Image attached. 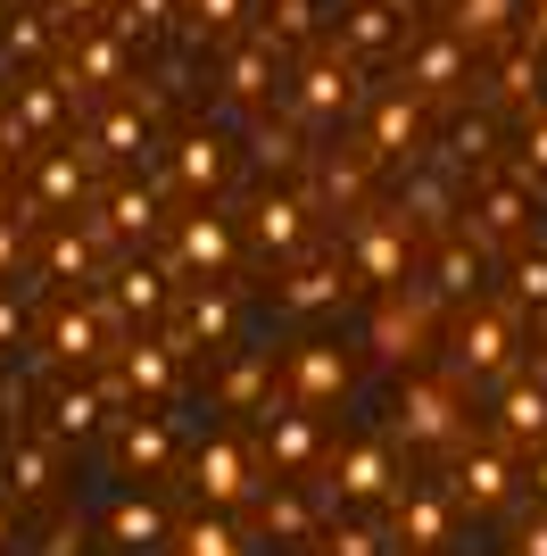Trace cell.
I'll return each instance as SVG.
<instances>
[{
  "mask_svg": "<svg viewBox=\"0 0 547 556\" xmlns=\"http://www.w3.org/2000/svg\"><path fill=\"white\" fill-rule=\"evenodd\" d=\"M50 275H59V282L91 275V241H84V232H50Z\"/></svg>",
  "mask_w": 547,
  "mask_h": 556,
  "instance_id": "cell-31",
  "label": "cell"
},
{
  "mask_svg": "<svg viewBox=\"0 0 547 556\" xmlns=\"http://www.w3.org/2000/svg\"><path fill=\"white\" fill-rule=\"evenodd\" d=\"M109 540L141 556V548H166V540H175V523H166V515L150 507V498H125V507L109 515Z\"/></svg>",
  "mask_w": 547,
  "mask_h": 556,
  "instance_id": "cell-15",
  "label": "cell"
},
{
  "mask_svg": "<svg viewBox=\"0 0 547 556\" xmlns=\"http://www.w3.org/2000/svg\"><path fill=\"white\" fill-rule=\"evenodd\" d=\"M116 457L133 465V473H166V457H175V432H166V416H125V432H116Z\"/></svg>",
  "mask_w": 547,
  "mask_h": 556,
  "instance_id": "cell-7",
  "label": "cell"
},
{
  "mask_svg": "<svg viewBox=\"0 0 547 556\" xmlns=\"http://www.w3.org/2000/svg\"><path fill=\"white\" fill-rule=\"evenodd\" d=\"M266 532H282V540H307V507H298V498H266Z\"/></svg>",
  "mask_w": 547,
  "mask_h": 556,
  "instance_id": "cell-37",
  "label": "cell"
},
{
  "mask_svg": "<svg viewBox=\"0 0 547 556\" xmlns=\"http://www.w3.org/2000/svg\"><path fill=\"white\" fill-rule=\"evenodd\" d=\"M25 125H34V134L59 125V92H50V84H25Z\"/></svg>",
  "mask_w": 547,
  "mask_h": 556,
  "instance_id": "cell-39",
  "label": "cell"
},
{
  "mask_svg": "<svg viewBox=\"0 0 547 556\" xmlns=\"http://www.w3.org/2000/svg\"><path fill=\"white\" fill-rule=\"evenodd\" d=\"M341 291H348V282H341V266H307V275H298L291 291H282V300H291V307H332Z\"/></svg>",
  "mask_w": 547,
  "mask_h": 556,
  "instance_id": "cell-28",
  "label": "cell"
},
{
  "mask_svg": "<svg viewBox=\"0 0 547 556\" xmlns=\"http://www.w3.org/2000/svg\"><path fill=\"white\" fill-rule=\"evenodd\" d=\"M75 191H84V166H75V159H50L42 166V200H50V208H67Z\"/></svg>",
  "mask_w": 547,
  "mask_h": 556,
  "instance_id": "cell-33",
  "label": "cell"
},
{
  "mask_svg": "<svg viewBox=\"0 0 547 556\" xmlns=\"http://www.w3.org/2000/svg\"><path fill=\"white\" fill-rule=\"evenodd\" d=\"M506 490H514V465L498 448H473V457L456 465V498H473V507H506Z\"/></svg>",
  "mask_w": 547,
  "mask_h": 556,
  "instance_id": "cell-8",
  "label": "cell"
},
{
  "mask_svg": "<svg viewBox=\"0 0 547 556\" xmlns=\"http://www.w3.org/2000/svg\"><path fill=\"white\" fill-rule=\"evenodd\" d=\"M481 225L489 232H523V191H489V200H481Z\"/></svg>",
  "mask_w": 547,
  "mask_h": 556,
  "instance_id": "cell-34",
  "label": "cell"
},
{
  "mask_svg": "<svg viewBox=\"0 0 547 556\" xmlns=\"http://www.w3.org/2000/svg\"><path fill=\"white\" fill-rule=\"evenodd\" d=\"M158 9H166V0H133V9H125V34H141V25H158Z\"/></svg>",
  "mask_w": 547,
  "mask_h": 556,
  "instance_id": "cell-46",
  "label": "cell"
},
{
  "mask_svg": "<svg viewBox=\"0 0 547 556\" xmlns=\"http://www.w3.org/2000/svg\"><path fill=\"white\" fill-rule=\"evenodd\" d=\"M0 548H9V507H0Z\"/></svg>",
  "mask_w": 547,
  "mask_h": 556,
  "instance_id": "cell-53",
  "label": "cell"
},
{
  "mask_svg": "<svg viewBox=\"0 0 547 556\" xmlns=\"http://www.w3.org/2000/svg\"><path fill=\"white\" fill-rule=\"evenodd\" d=\"M266 457H274V473H298V465L316 457V416H298V407L266 416Z\"/></svg>",
  "mask_w": 547,
  "mask_h": 556,
  "instance_id": "cell-11",
  "label": "cell"
},
{
  "mask_svg": "<svg viewBox=\"0 0 547 556\" xmlns=\"http://www.w3.org/2000/svg\"><path fill=\"white\" fill-rule=\"evenodd\" d=\"M307 241V200H291V191H274V200H257V250H298Z\"/></svg>",
  "mask_w": 547,
  "mask_h": 556,
  "instance_id": "cell-12",
  "label": "cell"
},
{
  "mask_svg": "<svg viewBox=\"0 0 547 556\" xmlns=\"http://www.w3.org/2000/svg\"><path fill=\"white\" fill-rule=\"evenodd\" d=\"M398 432H407V441H456L465 424H456V399L440 391V382H407V391H398Z\"/></svg>",
  "mask_w": 547,
  "mask_h": 556,
  "instance_id": "cell-3",
  "label": "cell"
},
{
  "mask_svg": "<svg viewBox=\"0 0 547 556\" xmlns=\"http://www.w3.org/2000/svg\"><path fill=\"white\" fill-rule=\"evenodd\" d=\"M125 391L166 399V391H175V349H166V341H141L133 357H125Z\"/></svg>",
  "mask_w": 547,
  "mask_h": 556,
  "instance_id": "cell-18",
  "label": "cell"
},
{
  "mask_svg": "<svg viewBox=\"0 0 547 556\" xmlns=\"http://www.w3.org/2000/svg\"><path fill=\"white\" fill-rule=\"evenodd\" d=\"M100 150H109V159H141V150H150V116L116 109L109 125H100Z\"/></svg>",
  "mask_w": 547,
  "mask_h": 556,
  "instance_id": "cell-26",
  "label": "cell"
},
{
  "mask_svg": "<svg viewBox=\"0 0 547 556\" xmlns=\"http://www.w3.org/2000/svg\"><path fill=\"white\" fill-rule=\"evenodd\" d=\"M225 166H232V141L225 134H191V141H175V175L191 191H216L225 184Z\"/></svg>",
  "mask_w": 547,
  "mask_h": 556,
  "instance_id": "cell-9",
  "label": "cell"
},
{
  "mask_svg": "<svg viewBox=\"0 0 547 556\" xmlns=\"http://www.w3.org/2000/svg\"><path fill=\"white\" fill-rule=\"evenodd\" d=\"M182 257H191V266H207V275H225V266H232V225H225L216 208H200L191 225H182Z\"/></svg>",
  "mask_w": 547,
  "mask_h": 556,
  "instance_id": "cell-17",
  "label": "cell"
},
{
  "mask_svg": "<svg viewBox=\"0 0 547 556\" xmlns=\"http://www.w3.org/2000/svg\"><path fill=\"white\" fill-rule=\"evenodd\" d=\"M266 75H274V50H241V59H232V92L257 100V92H266Z\"/></svg>",
  "mask_w": 547,
  "mask_h": 556,
  "instance_id": "cell-32",
  "label": "cell"
},
{
  "mask_svg": "<svg viewBox=\"0 0 547 556\" xmlns=\"http://www.w3.org/2000/svg\"><path fill=\"white\" fill-rule=\"evenodd\" d=\"M166 548H175V556H241V532H232L225 515H200V523H182Z\"/></svg>",
  "mask_w": 547,
  "mask_h": 556,
  "instance_id": "cell-20",
  "label": "cell"
},
{
  "mask_svg": "<svg viewBox=\"0 0 547 556\" xmlns=\"http://www.w3.org/2000/svg\"><path fill=\"white\" fill-rule=\"evenodd\" d=\"M91 424H100V391H84V382H75V391H50V432H59V441H84Z\"/></svg>",
  "mask_w": 547,
  "mask_h": 556,
  "instance_id": "cell-21",
  "label": "cell"
},
{
  "mask_svg": "<svg viewBox=\"0 0 547 556\" xmlns=\"http://www.w3.org/2000/svg\"><path fill=\"white\" fill-rule=\"evenodd\" d=\"M257 391H266V357H241V366H232V382H225V399H232V407H250Z\"/></svg>",
  "mask_w": 547,
  "mask_h": 556,
  "instance_id": "cell-35",
  "label": "cell"
},
{
  "mask_svg": "<svg viewBox=\"0 0 547 556\" xmlns=\"http://www.w3.org/2000/svg\"><path fill=\"white\" fill-rule=\"evenodd\" d=\"M523 556H547V523H531V532H523Z\"/></svg>",
  "mask_w": 547,
  "mask_h": 556,
  "instance_id": "cell-48",
  "label": "cell"
},
{
  "mask_svg": "<svg viewBox=\"0 0 547 556\" xmlns=\"http://www.w3.org/2000/svg\"><path fill=\"white\" fill-rule=\"evenodd\" d=\"M523 175H539V184H547V125H531V134H523Z\"/></svg>",
  "mask_w": 547,
  "mask_h": 556,
  "instance_id": "cell-43",
  "label": "cell"
},
{
  "mask_svg": "<svg viewBox=\"0 0 547 556\" xmlns=\"http://www.w3.org/2000/svg\"><path fill=\"white\" fill-rule=\"evenodd\" d=\"M50 349H59V357H67V366H84V357H100V325H91V307H59V316H50Z\"/></svg>",
  "mask_w": 547,
  "mask_h": 556,
  "instance_id": "cell-19",
  "label": "cell"
},
{
  "mask_svg": "<svg viewBox=\"0 0 547 556\" xmlns=\"http://www.w3.org/2000/svg\"><path fill=\"white\" fill-rule=\"evenodd\" d=\"M0 341H17V307L0 300Z\"/></svg>",
  "mask_w": 547,
  "mask_h": 556,
  "instance_id": "cell-49",
  "label": "cell"
},
{
  "mask_svg": "<svg viewBox=\"0 0 547 556\" xmlns=\"http://www.w3.org/2000/svg\"><path fill=\"white\" fill-rule=\"evenodd\" d=\"M116 67H125V50H116V42H91V50H84V75H100V84H116Z\"/></svg>",
  "mask_w": 547,
  "mask_h": 556,
  "instance_id": "cell-42",
  "label": "cell"
},
{
  "mask_svg": "<svg viewBox=\"0 0 547 556\" xmlns=\"http://www.w3.org/2000/svg\"><path fill=\"white\" fill-rule=\"evenodd\" d=\"M9 250H17V225H0V266H9Z\"/></svg>",
  "mask_w": 547,
  "mask_h": 556,
  "instance_id": "cell-50",
  "label": "cell"
},
{
  "mask_svg": "<svg viewBox=\"0 0 547 556\" xmlns=\"http://www.w3.org/2000/svg\"><path fill=\"white\" fill-rule=\"evenodd\" d=\"M59 9H100V0H59Z\"/></svg>",
  "mask_w": 547,
  "mask_h": 556,
  "instance_id": "cell-52",
  "label": "cell"
},
{
  "mask_svg": "<svg viewBox=\"0 0 547 556\" xmlns=\"http://www.w3.org/2000/svg\"><path fill=\"white\" fill-rule=\"evenodd\" d=\"M465 67H473V50L456 42V34H440V42H423V50H415L407 84H423V92H448V84H465Z\"/></svg>",
  "mask_w": 547,
  "mask_h": 556,
  "instance_id": "cell-13",
  "label": "cell"
},
{
  "mask_svg": "<svg viewBox=\"0 0 547 556\" xmlns=\"http://www.w3.org/2000/svg\"><path fill=\"white\" fill-rule=\"evenodd\" d=\"M398 275H407V241H398V225H365L357 232V282L390 291Z\"/></svg>",
  "mask_w": 547,
  "mask_h": 556,
  "instance_id": "cell-5",
  "label": "cell"
},
{
  "mask_svg": "<svg viewBox=\"0 0 547 556\" xmlns=\"http://www.w3.org/2000/svg\"><path fill=\"white\" fill-rule=\"evenodd\" d=\"M116 300L133 307V316H158V307H166V282H158V266H125V275H116Z\"/></svg>",
  "mask_w": 547,
  "mask_h": 556,
  "instance_id": "cell-27",
  "label": "cell"
},
{
  "mask_svg": "<svg viewBox=\"0 0 547 556\" xmlns=\"http://www.w3.org/2000/svg\"><path fill=\"white\" fill-rule=\"evenodd\" d=\"M531 482H539V498H547V448H539V465H531Z\"/></svg>",
  "mask_w": 547,
  "mask_h": 556,
  "instance_id": "cell-51",
  "label": "cell"
},
{
  "mask_svg": "<svg viewBox=\"0 0 547 556\" xmlns=\"http://www.w3.org/2000/svg\"><path fill=\"white\" fill-rule=\"evenodd\" d=\"M523 17H531V50H547V0H531Z\"/></svg>",
  "mask_w": 547,
  "mask_h": 556,
  "instance_id": "cell-47",
  "label": "cell"
},
{
  "mask_svg": "<svg viewBox=\"0 0 547 556\" xmlns=\"http://www.w3.org/2000/svg\"><path fill=\"white\" fill-rule=\"evenodd\" d=\"M506 366V325L498 316H465V325H456V374H498Z\"/></svg>",
  "mask_w": 547,
  "mask_h": 556,
  "instance_id": "cell-6",
  "label": "cell"
},
{
  "mask_svg": "<svg viewBox=\"0 0 547 556\" xmlns=\"http://www.w3.org/2000/svg\"><path fill=\"white\" fill-rule=\"evenodd\" d=\"M348 84H357V75H348V59H316V67L298 75V100H307V109H341Z\"/></svg>",
  "mask_w": 547,
  "mask_h": 556,
  "instance_id": "cell-23",
  "label": "cell"
},
{
  "mask_svg": "<svg viewBox=\"0 0 547 556\" xmlns=\"http://www.w3.org/2000/svg\"><path fill=\"white\" fill-rule=\"evenodd\" d=\"M415 134H423L415 100H390V109H382V125H373V159H398V150H407Z\"/></svg>",
  "mask_w": 547,
  "mask_h": 556,
  "instance_id": "cell-25",
  "label": "cell"
},
{
  "mask_svg": "<svg viewBox=\"0 0 547 556\" xmlns=\"http://www.w3.org/2000/svg\"><path fill=\"white\" fill-rule=\"evenodd\" d=\"M232 332V300L225 291H200V300H191V341H225Z\"/></svg>",
  "mask_w": 547,
  "mask_h": 556,
  "instance_id": "cell-29",
  "label": "cell"
},
{
  "mask_svg": "<svg viewBox=\"0 0 547 556\" xmlns=\"http://www.w3.org/2000/svg\"><path fill=\"white\" fill-rule=\"evenodd\" d=\"M232 9H241V0H191V17H200L207 34H216V25H232Z\"/></svg>",
  "mask_w": 547,
  "mask_h": 556,
  "instance_id": "cell-45",
  "label": "cell"
},
{
  "mask_svg": "<svg viewBox=\"0 0 547 556\" xmlns=\"http://www.w3.org/2000/svg\"><path fill=\"white\" fill-rule=\"evenodd\" d=\"M506 92H531V75H539V59H531V50H514V59H506Z\"/></svg>",
  "mask_w": 547,
  "mask_h": 556,
  "instance_id": "cell-44",
  "label": "cell"
},
{
  "mask_svg": "<svg viewBox=\"0 0 547 556\" xmlns=\"http://www.w3.org/2000/svg\"><path fill=\"white\" fill-rule=\"evenodd\" d=\"M341 498H390V482H398V465H390V441H357L341 465Z\"/></svg>",
  "mask_w": 547,
  "mask_h": 556,
  "instance_id": "cell-4",
  "label": "cell"
},
{
  "mask_svg": "<svg viewBox=\"0 0 547 556\" xmlns=\"http://www.w3.org/2000/svg\"><path fill=\"white\" fill-rule=\"evenodd\" d=\"M498 424H506V441H547V382H514V391L498 399Z\"/></svg>",
  "mask_w": 547,
  "mask_h": 556,
  "instance_id": "cell-16",
  "label": "cell"
},
{
  "mask_svg": "<svg viewBox=\"0 0 547 556\" xmlns=\"http://www.w3.org/2000/svg\"><path fill=\"white\" fill-rule=\"evenodd\" d=\"M0 175H9V150H0Z\"/></svg>",
  "mask_w": 547,
  "mask_h": 556,
  "instance_id": "cell-54",
  "label": "cell"
},
{
  "mask_svg": "<svg viewBox=\"0 0 547 556\" xmlns=\"http://www.w3.org/2000/svg\"><path fill=\"white\" fill-rule=\"evenodd\" d=\"M9 50H17V59H42V50H50V25L42 17H17V25H9Z\"/></svg>",
  "mask_w": 547,
  "mask_h": 556,
  "instance_id": "cell-40",
  "label": "cell"
},
{
  "mask_svg": "<svg viewBox=\"0 0 547 556\" xmlns=\"http://www.w3.org/2000/svg\"><path fill=\"white\" fill-rule=\"evenodd\" d=\"M341 42H348V50H390V42H398V25H390L382 0H357V9L341 17Z\"/></svg>",
  "mask_w": 547,
  "mask_h": 556,
  "instance_id": "cell-22",
  "label": "cell"
},
{
  "mask_svg": "<svg viewBox=\"0 0 547 556\" xmlns=\"http://www.w3.org/2000/svg\"><path fill=\"white\" fill-rule=\"evenodd\" d=\"M506 17H514V0H456V42H489V34H506Z\"/></svg>",
  "mask_w": 547,
  "mask_h": 556,
  "instance_id": "cell-24",
  "label": "cell"
},
{
  "mask_svg": "<svg viewBox=\"0 0 547 556\" xmlns=\"http://www.w3.org/2000/svg\"><path fill=\"white\" fill-rule=\"evenodd\" d=\"M473 275H481V250H465V241H456V250L440 257V282H448V291H473Z\"/></svg>",
  "mask_w": 547,
  "mask_h": 556,
  "instance_id": "cell-36",
  "label": "cell"
},
{
  "mask_svg": "<svg viewBox=\"0 0 547 556\" xmlns=\"http://www.w3.org/2000/svg\"><path fill=\"white\" fill-rule=\"evenodd\" d=\"M398 540H407V548H440V540H448V498H440V490H407V498H398Z\"/></svg>",
  "mask_w": 547,
  "mask_h": 556,
  "instance_id": "cell-14",
  "label": "cell"
},
{
  "mask_svg": "<svg viewBox=\"0 0 547 556\" xmlns=\"http://www.w3.org/2000/svg\"><path fill=\"white\" fill-rule=\"evenodd\" d=\"M514 291H523L531 307H547V257H514Z\"/></svg>",
  "mask_w": 547,
  "mask_h": 556,
  "instance_id": "cell-41",
  "label": "cell"
},
{
  "mask_svg": "<svg viewBox=\"0 0 547 556\" xmlns=\"http://www.w3.org/2000/svg\"><path fill=\"white\" fill-rule=\"evenodd\" d=\"M109 225L116 232H150V225H158V200H150V191H116V200H109Z\"/></svg>",
  "mask_w": 547,
  "mask_h": 556,
  "instance_id": "cell-30",
  "label": "cell"
},
{
  "mask_svg": "<svg viewBox=\"0 0 547 556\" xmlns=\"http://www.w3.org/2000/svg\"><path fill=\"white\" fill-rule=\"evenodd\" d=\"M323 556H382V540L365 532V523H341V532L323 540Z\"/></svg>",
  "mask_w": 547,
  "mask_h": 556,
  "instance_id": "cell-38",
  "label": "cell"
},
{
  "mask_svg": "<svg viewBox=\"0 0 547 556\" xmlns=\"http://www.w3.org/2000/svg\"><path fill=\"white\" fill-rule=\"evenodd\" d=\"M0 482L25 490V498H42V490L59 482V457H50V441H9V448H0Z\"/></svg>",
  "mask_w": 547,
  "mask_h": 556,
  "instance_id": "cell-10",
  "label": "cell"
},
{
  "mask_svg": "<svg viewBox=\"0 0 547 556\" xmlns=\"http://www.w3.org/2000/svg\"><path fill=\"white\" fill-rule=\"evenodd\" d=\"M191 490H200L207 507H241V498H250V457L232 441H207L200 457H191Z\"/></svg>",
  "mask_w": 547,
  "mask_h": 556,
  "instance_id": "cell-2",
  "label": "cell"
},
{
  "mask_svg": "<svg viewBox=\"0 0 547 556\" xmlns=\"http://www.w3.org/2000/svg\"><path fill=\"white\" fill-rule=\"evenodd\" d=\"M341 391H348V357L332 341H298L291 349V407L316 416V407H332Z\"/></svg>",
  "mask_w": 547,
  "mask_h": 556,
  "instance_id": "cell-1",
  "label": "cell"
}]
</instances>
